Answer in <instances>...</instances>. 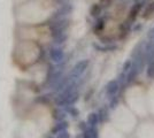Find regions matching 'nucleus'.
<instances>
[{"instance_id": "nucleus-20", "label": "nucleus", "mask_w": 154, "mask_h": 138, "mask_svg": "<svg viewBox=\"0 0 154 138\" xmlns=\"http://www.w3.org/2000/svg\"><path fill=\"white\" fill-rule=\"evenodd\" d=\"M78 128H79L82 131H84V130H86L89 127H88V124H86V122H84V121H81V122H79V124H78Z\"/></svg>"}, {"instance_id": "nucleus-19", "label": "nucleus", "mask_w": 154, "mask_h": 138, "mask_svg": "<svg viewBox=\"0 0 154 138\" xmlns=\"http://www.w3.org/2000/svg\"><path fill=\"white\" fill-rule=\"evenodd\" d=\"M48 100H51V96L50 94H46V96H42L40 98L38 99L39 103H47Z\"/></svg>"}, {"instance_id": "nucleus-14", "label": "nucleus", "mask_w": 154, "mask_h": 138, "mask_svg": "<svg viewBox=\"0 0 154 138\" xmlns=\"http://www.w3.org/2000/svg\"><path fill=\"white\" fill-rule=\"evenodd\" d=\"M93 46H94V48L100 50V51H103V52H106V51H112V50H115L116 48L115 46H99V45H97V44H93Z\"/></svg>"}, {"instance_id": "nucleus-3", "label": "nucleus", "mask_w": 154, "mask_h": 138, "mask_svg": "<svg viewBox=\"0 0 154 138\" xmlns=\"http://www.w3.org/2000/svg\"><path fill=\"white\" fill-rule=\"evenodd\" d=\"M50 55H51V59L53 60V62H55V63H60L64 59V52L61 48H59V47H53V48H51Z\"/></svg>"}, {"instance_id": "nucleus-21", "label": "nucleus", "mask_w": 154, "mask_h": 138, "mask_svg": "<svg viewBox=\"0 0 154 138\" xmlns=\"http://www.w3.org/2000/svg\"><path fill=\"white\" fill-rule=\"evenodd\" d=\"M103 28V21H99V22H98V23L96 24V28H94V30H96V31H100Z\"/></svg>"}, {"instance_id": "nucleus-24", "label": "nucleus", "mask_w": 154, "mask_h": 138, "mask_svg": "<svg viewBox=\"0 0 154 138\" xmlns=\"http://www.w3.org/2000/svg\"><path fill=\"white\" fill-rule=\"evenodd\" d=\"M100 1H101V4L105 5V6H108L109 2H110V0H100Z\"/></svg>"}, {"instance_id": "nucleus-5", "label": "nucleus", "mask_w": 154, "mask_h": 138, "mask_svg": "<svg viewBox=\"0 0 154 138\" xmlns=\"http://www.w3.org/2000/svg\"><path fill=\"white\" fill-rule=\"evenodd\" d=\"M68 127H69V123L67 122V121H59L57 124L53 127V129H52V133L53 135H58L59 132L63 131V130H67L68 129Z\"/></svg>"}, {"instance_id": "nucleus-18", "label": "nucleus", "mask_w": 154, "mask_h": 138, "mask_svg": "<svg viewBox=\"0 0 154 138\" xmlns=\"http://www.w3.org/2000/svg\"><path fill=\"white\" fill-rule=\"evenodd\" d=\"M57 138H70V133L67 130H63V131L59 132L57 135Z\"/></svg>"}, {"instance_id": "nucleus-8", "label": "nucleus", "mask_w": 154, "mask_h": 138, "mask_svg": "<svg viewBox=\"0 0 154 138\" xmlns=\"http://www.w3.org/2000/svg\"><path fill=\"white\" fill-rule=\"evenodd\" d=\"M66 112H68L70 114L72 118H77L78 115H79V111L75 108L72 105H69V106H66Z\"/></svg>"}, {"instance_id": "nucleus-2", "label": "nucleus", "mask_w": 154, "mask_h": 138, "mask_svg": "<svg viewBox=\"0 0 154 138\" xmlns=\"http://www.w3.org/2000/svg\"><path fill=\"white\" fill-rule=\"evenodd\" d=\"M68 26V21L64 20V19H60V20H57L54 23L51 24V32L52 36L55 37L57 35H60L62 32H66V29Z\"/></svg>"}, {"instance_id": "nucleus-15", "label": "nucleus", "mask_w": 154, "mask_h": 138, "mask_svg": "<svg viewBox=\"0 0 154 138\" xmlns=\"http://www.w3.org/2000/svg\"><path fill=\"white\" fill-rule=\"evenodd\" d=\"M131 67H132V61H131V60H127V61H125V62L123 63L122 72L127 74V72H128L129 70L131 69Z\"/></svg>"}, {"instance_id": "nucleus-9", "label": "nucleus", "mask_w": 154, "mask_h": 138, "mask_svg": "<svg viewBox=\"0 0 154 138\" xmlns=\"http://www.w3.org/2000/svg\"><path fill=\"white\" fill-rule=\"evenodd\" d=\"M53 38H54V41H55L57 44H62V43H64L66 39H67V33L62 32V33H60V35H57V36L53 37Z\"/></svg>"}, {"instance_id": "nucleus-6", "label": "nucleus", "mask_w": 154, "mask_h": 138, "mask_svg": "<svg viewBox=\"0 0 154 138\" xmlns=\"http://www.w3.org/2000/svg\"><path fill=\"white\" fill-rule=\"evenodd\" d=\"M99 121H100V120H99L98 113L93 112L89 114V116H88V124H89V127H97Z\"/></svg>"}, {"instance_id": "nucleus-10", "label": "nucleus", "mask_w": 154, "mask_h": 138, "mask_svg": "<svg viewBox=\"0 0 154 138\" xmlns=\"http://www.w3.org/2000/svg\"><path fill=\"white\" fill-rule=\"evenodd\" d=\"M101 13V7L100 5H98V4H94L93 6L91 7V15L92 16H99V14Z\"/></svg>"}, {"instance_id": "nucleus-22", "label": "nucleus", "mask_w": 154, "mask_h": 138, "mask_svg": "<svg viewBox=\"0 0 154 138\" xmlns=\"http://www.w3.org/2000/svg\"><path fill=\"white\" fill-rule=\"evenodd\" d=\"M82 137H83V138H92V136H91V132H90V129H89V128H88L86 130H84V131H83Z\"/></svg>"}, {"instance_id": "nucleus-11", "label": "nucleus", "mask_w": 154, "mask_h": 138, "mask_svg": "<svg viewBox=\"0 0 154 138\" xmlns=\"http://www.w3.org/2000/svg\"><path fill=\"white\" fill-rule=\"evenodd\" d=\"M154 12V2L153 4H149L147 7H146V9H145V12L143 14V17H145V19H147L148 16L151 15V14Z\"/></svg>"}, {"instance_id": "nucleus-16", "label": "nucleus", "mask_w": 154, "mask_h": 138, "mask_svg": "<svg viewBox=\"0 0 154 138\" xmlns=\"http://www.w3.org/2000/svg\"><path fill=\"white\" fill-rule=\"evenodd\" d=\"M98 115H99V120H100V121H105V120L107 118V115H108V113H107V109H105V108H101V109L98 112Z\"/></svg>"}, {"instance_id": "nucleus-1", "label": "nucleus", "mask_w": 154, "mask_h": 138, "mask_svg": "<svg viewBox=\"0 0 154 138\" xmlns=\"http://www.w3.org/2000/svg\"><path fill=\"white\" fill-rule=\"evenodd\" d=\"M88 66H89V60H81V61H78L76 65L74 66V68L71 69L69 76L72 79H78L79 76L86 70Z\"/></svg>"}, {"instance_id": "nucleus-7", "label": "nucleus", "mask_w": 154, "mask_h": 138, "mask_svg": "<svg viewBox=\"0 0 154 138\" xmlns=\"http://www.w3.org/2000/svg\"><path fill=\"white\" fill-rule=\"evenodd\" d=\"M53 118L57 121H63L64 118H66V112H62V111H59V109H55L53 111Z\"/></svg>"}, {"instance_id": "nucleus-17", "label": "nucleus", "mask_w": 154, "mask_h": 138, "mask_svg": "<svg viewBox=\"0 0 154 138\" xmlns=\"http://www.w3.org/2000/svg\"><path fill=\"white\" fill-rule=\"evenodd\" d=\"M89 129H90L92 138H99V135H98V129H97L96 127H89Z\"/></svg>"}, {"instance_id": "nucleus-13", "label": "nucleus", "mask_w": 154, "mask_h": 138, "mask_svg": "<svg viewBox=\"0 0 154 138\" xmlns=\"http://www.w3.org/2000/svg\"><path fill=\"white\" fill-rule=\"evenodd\" d=\"M147 76L149 78H154V61L147 63Z\"/></svg>"}, {"instance_id": "nucleus-26", "label": "nucleus", "mask_w": 154, "mask_h": 138, "mask_svg": "<svg viewBox=\"0 0 154 138\" xmlns=\"http://www.w3.org/2000/svg\"><path fill=\"white\" fill-rule=\"evenodd\" d=\"M46 138H53V137H52V136H47Z\"/></svg>"}, {"instance_id": "nucleus-23", "label": "nucleus", "mask_w": 154, "mask_h": 138, "mask_svg": "<svg viewBox=\"0 0 154 138\" xmlns=\"http://www.w3.org/2000/svg\"><path fill=\"white\" fill-rule=\"evenodd\" d=\"M117 103H119V99L116 98V97H114V98L112 99L110 104H109V106H110V108H115V106L117 105Z\"/></svg>"}, {"instance_id": "nucleus-4", "label": "nucleus", "mask_w": 154, "mask_h": 138, "mask_svg": "<svg viewBox=\"0 0 154 138\" xmlns=\"http://www.w3.org/2000/svg\"><path fill=\"white\" fill-rule=\"evenodd\" d=\"M119 89H120V82L119 81H110L106 85V93L108 96H114L117 93Z\"/></svg>"}, {"instance_id": "nucleus-12", "label": "nucleus", "mask_w": 154, "mask_h": 138, "mask_svg": "<svg viewBox=\"0 0 154 138\" xmlns=\"http://www.w3.org/2000/svg\"><path fill=\"white\" fill-rule=\"evenodd\" d=\"M139 9H140V5H139V4H137L135 7H132V9H131V12H130V19H131V20H135L137 14L139 12Z\"/></svg>"}, {"instance_id": "nucleus-25", "label": "nucleus", "mask_w": 154, "mask_h": 138, "mask_svg": "<svg viewBox=\"0 0 154 138\" xmlns=\"http://www.w3.org/2000/svg\"><path fill=\"white\" fill-rule=\"evenodd\" d=\"M148 37L149 38H154V28L149 31V33H148Z\"/></svg>"}]
</instances>
